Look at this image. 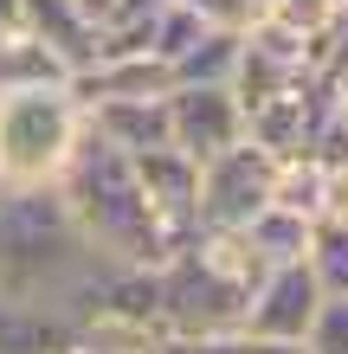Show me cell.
<instances>
[{
    "label": "cell",
    "instance_id": "10",
    "mask_svg": "<svg viewBox=\"0 0 348 354\" xmlns=\"http://www.w3.org/2000/svg\"><path fill=\"white\" fill-rule=\"evenodd\" d=\"M232 65H239V32H200L194 46L168 65V84H174V91L232 84Z\"/></svg>",
    "mask_w": 348,
    "mask_h": 354
},
{
    "label": "cell",
    "instance_id": "1",
    "mask_svg": "<svg viewBox=\"0 0 348 354\" xmlns=\"http://www.w3.org/2000/svg\"><path fill=\"white\" fill-rule=\"evenodd\" d=\"M58 200L71 213V232L84 239V252L110 270H161L174 258V245L161 239V225L142 200V180H136V161L116 155L110 142L91 136L84 122V142H77L71 168L58 174Z\"/></svg>",
    "mask_w": 348,
    "mask_h": 354
},
{
    "label": "cell",
    "instance_id": "11",
    "mask_svg": "<svg viewBox=\"0 0 348 354\" xmlns=\"http://www.w3.org/2000/svg\"><path fill=\"white\" fill-rule=\"evenodd\" d=\"M291 84H303V71H291V65H277L271 52H258V46H245V32H239V65H232V97H239V110L252 116L258 103H271V97H284Z\"/></svg>",
    "mask_w": 348,
    "mask_h": 354
},
{
    "label": "cell",
    "instance_id": "22",
    "mask_svg": "<svg viewBox=\"0 0 348 354\" xmlns=\"http://www.w3.org/2000/svg\"><path fill=\"white\" fill-rule=\"evenodd\" d=\"M336 97H342V116H348V84H342V91H336Z\"/></svg>",
    "mask_w": 348,
    "mask_h": 354
},
{
    "label": "cell",
    "instance_id": "18",
    "mask_svg": "<svg viewBox=\"0 0 348 354\" xmlns=\"http://www.w3.org/2000/svg\"><path fill=\"white\" fill-rule=\"evenodd\" d=\"M71 7H77V19H84V26L97 32V26H104V19H110V13L122 7V0H71Z\"/></svg>",
    "mask_w": 348,
    "mask_h": 354
},
{
    "label": "cell",
    "instance_id": "7",
    "mask_svg": "<svg viewBox=\"0 0 348 354\" xmlns=\"http://www.w3.org/2000/svg\"><path fill=\"white\" fill-rule=\"evenodd\" d=\"M91 136L110 142L116 155H155L168 149V97H149V103H91L84 110Z\"/></svg>",
    "mask_w": 348,
    "mask_h": 354
},
{
    "label": "cell",
    "instance_id": "4",
    "mask_svg": "<svg viewBox=\"0 0 348 354\" xmlns=\"http://www.w3.org/2000/svg\"><path fill=\"white\" fill-rule=\"evenodd\" d=\"M245 142V110L226 84H200V91H168V149L187 155L194 168L232 155Z\"/></svg>",
    "mask_w": 348,
    "mask_h": 354
},
{
    "label": "cell",
    "instance_id": "21",
    "mask_svg": "<svg viewBox=\"0 0 348 354\" xmlns=\"http://www.w3.org/2000/svg\"><path fill=\"white\" fill-rule=\"evenodd\" d=\"M252 7H258V19H264V13H271V7H277V0H252Z\"/></svg>",
    "mask_w": 348,
    "mask_h": 354
},
{
    "label": "cell",
    "instance_id": "2",
    "mask_svg": "<svg viewBox=\"0 0 348 354\" xmlns=\"http://www.w3.org/2000/svg\"><path fill=\"white\" fill-rule=\"evenodd\" d=\"M84 142V103L71 84L0 91V194H39L58 187Z\"/></svg>",
    "mask_w": 348,
    "mask_h": 354
},
{
    "label": "cell",
    "instance_id": "6",
    "mask_svg": "<svg viewBox=\"0 0 348 354\" xmlns=\"http://www.w3.org/2000/svg\"><path fill=\"white\" fill-rule=\"evenodd\" d=\"M19 26H26V39H39L71 77H84L97 65V32L77 19L71 0H19Z\"/></svg>",
    "mask_w": 348,
    "mask_h": 354
},
{
    "label": "cell",
    "instance_id": "19",
    "mask_svg": "<svg viewBox=\"0 0 348 354\" xmlns=\"http://www.w3.org/2000/svg\"><path fill=\"white\" fill-rule=\"evenodd\" d=\"M19 32V0H0V46Z\"/></svg>",
    "mask_w": 348,
    "mask_h": 354
},
{
    "label": "cell",
    "instance_id": "12",
    "mask_svg": "<svg viewBox=\"0 0 348 354\" xmlns=\"http://www.w3.org/2000/svg\"><path fill=\"white\" fill-rule=\"evenodd\" d=\"M303 270L316 277L322 297H348V225H342V219H316V225H310Z\"/></svg>",
    "mask_w": 348,
    "mask_h": 354
},
{
    "label": "cell",
    "instance_id": "20",
    "mask_svg": "<svg viewBox=\"0 0 348 354\" xmlns=\"http://www.w3.org/2000/svg\"><path fill=\"white\" fill-rule=\"evenodd\" d=\"M46 354H84V348H71V342H58V348H46Z\"/></svg>",
    "mask_w": 348,
    "mask_h": 354
},
{
    "label": "cell",
    "instance_id": "13",
    "mask_svg": "<svg viewBox=\"0 0 348 354\" xmlns=\"http://www.w3.org/2000/svg\"><path fill=\"white\" fill-rule=\"evenodd\" d=\"M245 245L258 252V264L271 270V264H303V245H310V225L291 219V213H277V206H264V213L245 225Z\"/></svg>",
    "mask_w": 348,
    "mask_h": 354
},
{
    "label": "cell",
    "instance_id": "16",
    "mask_svg": "<svg viewBox=\"0 0 348 354\" xmlns=\"http://www.w3.org/2000/svg\"><path fill=\"white\" fill-rule=\"evenodd\" d=\"M181 13H194L207 32H252L258 26V7L252 0H174Z\"/></svg>",
    "mask_w": 348,
    "mask_h": 354
},
{
    "label": "cell",
    "instance_id": "9",
    "mask_svg": "<svg viewBox=\"0 0 348 354\" xmlns=\"http://www.w3.org/2000/svg\"><path fill=\"white\" fill-rule=\"evenodd\" d=\"M322 161L316 155H291V161H271V206L277 213H291L303 225L322 219Z\"/></svg>",
    "mask_w": 348,
    "mask_h": 354
},
{
    "label": "cell",
    "instance_id": "8",
    "mask_svg": "<svg viewBox=\"0 0 348 354\" xmlns=\"http://www.w3.org/2000/svg\"><path fill=\"white\" fill-rule=\"evenodd\" d=\"M168 65H155V58H104V65H91L84 77H71V97L84 103H149V97H168Z\"/></svg>",
    "mask_w": 348,
    "mask_h": 354
},
{
    "label": "cell",
    "instance_id": "15",
    "mask_svg": "<svg viewBox=\"0 0 348 354\" xmlns=\"http://www.w3.org/2000/svg\"><path fill=\"white\" fill-rule=\"evenodd\" d=\"M303 354H348V297H322L310 316V335H303Z\"/></svg>",
    "mask_w": 348,
    "mask_h": 354
},
{
    "label": "cell",
    "instance_id": "14",
    "mask_svg": "<svg viewBox=\"0 0 348 354\" xmlns=\"http://www.w3.org/2000/svg\"><path fill=\"white\" fill-rule=\"evenodd\" d=\"M336 13H342L336 0H277V7L264 13V19H271V26H284L291 39H303V52H310L316 39L336 26Z\"/></svg>",
    "mask_w": 348,
    "mask_h": 354
},
{
    "label": "cell",
    "instance_id": "5",
    "mask_svg": "<svg viewBox=\"0 0 348 354\" xmlns=\"http://www.w3.org/2000/svg\"><path fill=\"white\" fill-rule=\"evenodd\" d=\"M322 290L303 264H271L264 277L252 283V297H245V316H239V335L252 342H291L303 348V335H310V316H316Z\"/></svg>",
    "mask_w": 348,
    "mask_h": 354
},
{
    "label": "cell",
    "instance_id": "17",
    "mask_svg": "<svg viewBox=\"0 0 348 354\" xmlns=\"http://www.w3.org/2000/svg\"><path fill=\"white\" fill-rule=\"evenodd\" d=\"M168 354H303L291 342H252V335H207V342H168Z\"/></svg>",
    "mask_w": 348,
    "mask_h": 354
},
{
    "label": "cell",
    "instance_id": "3",
    "mask_svg": "<svg viewBox=\"0 0 348 354\" xmlns=\"http://www.w3.org/2000/svg\"><path fill=\"white\" fill-rule=\"evenodd\" d=\"M271 206V161L252 142L200 168V232H245Z\"/></svg>",
    "mask_w": 348,
    "mask_h": 354
}]
</instances>
